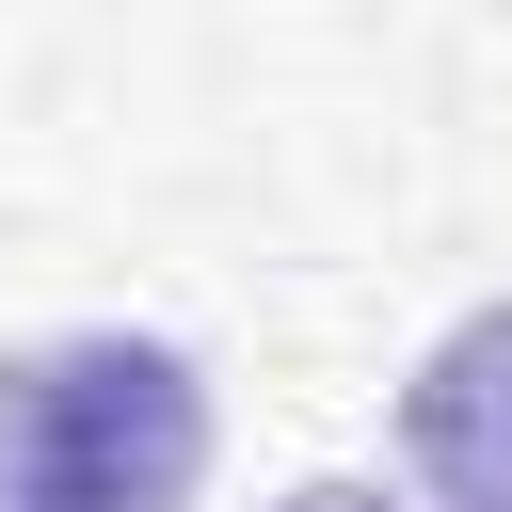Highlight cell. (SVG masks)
<instances>
[{"label":"cell","instance_id":"cell-1","mask_svg":"<svg viewBox=\"0 0 512 512\" xmlns=\"http://www.w3.org/2000/svg\"><path fill=\"white\" fill-rule=\"evenodd\" d=\"M208 384L176 336H48L0 352V512H192Z\"/></svg>","mask_w":512,"mask_h":512},{"label":"cell","instance_id":"cell-2","mask_svg":"<svg viewBox=\"0 0 512 512\" xmlns=\"http://www.w3.org/2000/svg\"><path fill=\"white\" fill-rule=\"evenodd\" d=\"M400 464L432 512H512V304L448 320L400 384Z\"/></svg>","mask_w":512,"mask_h":512},{"label":"cell","instance_id":"cell-3","mask_svg":"<svg viewBox=\"0 0 512 512\" xmlns=\"http://www.w3.org/2000/svg\"><path fill=\"white\" fill-rule=\"evenodd\" d=\"M288 512H400V496H368V480H304Z\"/></svg>","mask_w":512,"mask_h":512}]
</instances>
